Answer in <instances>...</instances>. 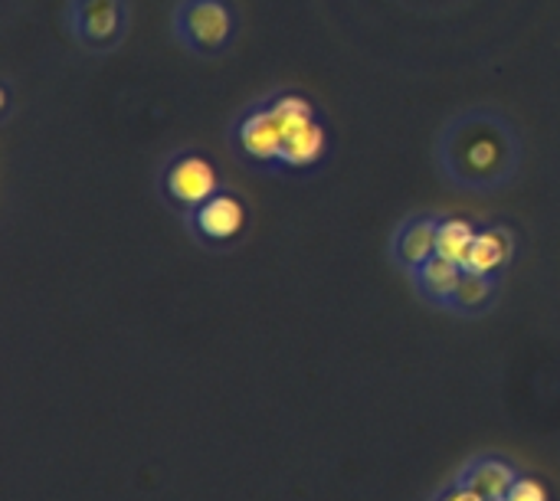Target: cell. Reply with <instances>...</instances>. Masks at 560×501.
<instances>
[{
    "label": "cell",
    "instance_id": "5bb4252c",
    "mask_svg": "<svg viewBox=\"0 0 560 501\" xmlns=\"http://www.w3.org/2000/svg\"><path fill=\"white\" fill-rule=\"evenodd\" d=\"M509 501H551V492H548V486L541 482V479H535V476H528V473H522L518 476V482L509 489Z\"/></svg>",
    "mask_w": 560,
    "mask_h": 501
},
{
    "label": "cell",
    "instance_id": "4fadbf2b",
    "mask_svg": "<svg viewBox=\"0 0 560 501\" xmlns=\"http://www.w3.org/2000/svg\"><path fill=\"white\" fill-rule=\"evenodd\" d=\"M472 236H476V220H466V217H446V213H443V220H440L436 253L463 266V263H466V256H469Z\"/></svg>",
    "mask_w": 560,
    "mask_h": 501
},
{
    "label": "cell",
    "instance_id": "8992f818",
    "mask_svg": "<svg viewBox=\"0 0 560 501\" xmlns=\"http://www.w3.org/2000/svg\"><path fill=\"white\" fill-rule=\"evenodd\" d=\"M230 144L246 167L266 171V174H282L285 131H282L279 115L266 102V95L236 112V118L230 121Z\"/></svg>",
    "mask_w": 560,
    "mask_h": 501
},
{
    "label": "cell",
    "instance_id": "5b68a950",
    "mask_svg": "<svg viewBox=\"0 0 560 501\" xmlns=\"http://www.w3.org/2000/svg\"><path fill=\"white\" fill-rule=\"evenodd\" d=\"M62 26L79 49L115 53L131 30V0H66Z\"/></svg>",
    "mask_w": 560,
    "mask_h": 501
},
{
    "label": "cell",
    "instance_id": "8fae6325",
    "mask_svg": "<svg viewBox=\"0 0 560 501\" xmlns=\"http://www.w3.org/2000/svg\"><path fill=\"white\" fill-rule=\"evenodd\" d=\"M459 276H463V266L436 253L433 259H427L420 269L410 272V282H413L417 295H420L430 308L450 312V308H453L456 286H459Z\"/></svg>",
    "mask_w": 560,
    "mask_h": 501
},
{
    "label": "cell",
    "instance_id": "2e32d148",
    "mask_svg": "<svg viewBox=\"0 0 560 501\" xmlns=\"http://www.w3.org/2000/svg\"><path fill=\"white\" fill-rule=\"evenodd\" d=\"M486 501H509L505 496H499V499H486Z\"/></svg>",
    "mask_w": 560,
    "mask_h": 501
},
{
    "label": "cell",
    "instance_id": "277c9868",
    "mask_svg": "<svg viewBox=\"0 0 560 501\" xmlns=\"http://www.w3.org/2000/svg\"><path fill=\"white\" fill-rule=\"evenodd\" d=\"M220 187H223V177L217 164L197 148H180L167 154L158 167V194L180 220L190 210H197L203 200H210Z\"/></svg>",
    "mask_w": 560,
    "mask_h": 501
},
{
    "label": "cell",
    "instance_id": "9a60e30c",
    "mask_svg": "<svg viewBox=\"0 0 560 501\" xmlns=\"http://www.w3.org/2000/svg\"><path fill=\"white\" fill-rule=\"evenodd\" d=\"M427 501H486L482 496H476V492H469V489H463L456 479H450V482H443L433 496Z\"/></svg>",
    "mask_w": 560,
    "mask_h": 501
},
{
    "label": "cell",
    "instance_id": "3957f363",
    "mask_svg": "<svg viewBox=\"0 0 560 501\" xmlns=\"http://www.w3.org/2000/svg\"><path fill=\"white\" fill-rule=\"evenodd\" d=\"M240 7L236 0H177L171 13V33L197 59H217L230 53L240 39Z\"/></svg>",
    "mask_w": 560,
    "mask_h": 501
},
{
    "label": "cell",
    "instance_id": "7c38bea8",
    "mask_svg": "<svg viewBox=\"0 0 560 501\" xmlns=\"http://www.w3.org/2000/svg\"><path fill=\"white\" fill-rule=\"evenodd\" d=\"M499 295H502V279H499V276H479V272L463 269L459 286H456V295H453L450 315H459V318H482V315H489V312L499 305Z\"/></svg>",
    "mask_w": 560,
    "mask_h": 501
},
{
    "label": "cell",
    "instance_id": "9c48e42d",
    "mask_svg": "<svg viewBox=\"0 0 560 501\" xmlns=\"http://www.w3.org/2000/svg\"><path fill=\"white\" fill-rule=\"evenodd\" d=\"M515 253H518V236L509 223H476V236L463 269L505 279L509 266L515 263Z\"/></svg>",
    "mask_w": 560,
    "mask_h": 501
},
{
    "label": "cell",
    "instance_id": "52a82bcc",
    "mask_svg": "<svg viewBox=\"0 0 560 501\" xmlns=\"http://www.w3.org/2000/svg\"><path fill=\"white\" fill-rule=\"evenodd\" d=\"M190 240L203 249H230L243 240L249 226V207L233 187H220L210 200L184 217Z\"/></svg>",
    "mask_w": 560,
    "mask_h": 501
},
{
    "label": "cell",
    "instance_id": "7a4b0ae2",
    "mask_svg": "<svg viewBox=\"0 0 560 501\" xmlns=\"http://www.w3.org/2000/svg\"><path fill=\"white\" fill-rule=\"evenodd\" d=\"M266 102L272 105V112L282 121L285 131V144H282V174H312L322 167L328 144H331V131L318 112V105L295 89H276L266 95Z\"/></svg>",
    "mask_w": 560,
    "mask_h": 501
},
{
    "label": "cell",
    "instance_id": "30bf717a",
    "mask_svg": "<svg viewBox=\"0 0 560 501\" xmlns=\"http://www.w3.org/2000/svg\"><path fill=\"white\" fill-rule=\"evenodd\" d=\"M518 476H522V466L512 463V459L502 456V453H479V456H469V459L453 473V479H456L463 489H469V492H476V496H482V499L509 496V489L518 482Z\"/></svg>",
    "mask_w": 560,
    "mask_h": 501
},
{
    "label": "cell",
    "instance_id": "6da1fadb",
    "mask_svg": "<svg viewBox=\"0 0 560 501\" xmlns=\"http://www.w3.org/2000/svg\"><path fill=\"white\" fill-rule=\"evenodd\" d=\"M436 171L463 194H499L525 164V141L515 121L492 108L472 105L453 115L436 135Z\"/></svg>",
    "mask_w": 560,
    "mask_h": 501
},
{
    "label": "cell",
    "instance_id": "ba28073f",
    "mask_svg": "<svg viewBox=\"0 0 560 501\" xmlns=\"http://www.w3.org/2000/svg\"><path fill=\"white\" fill-rule=\"evenodd\" d=\"M440 220L443 213L436 210H423V213H410L394 226L390 236V259L400 272H413L420 269L427 259L436 256V240H440Z\"/></svg>",
    "mask_w": 560,
    "mask_h": 501
}]
</instances>
